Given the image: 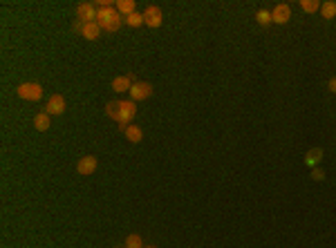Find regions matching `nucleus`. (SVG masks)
Segmentation results:
<instances>
[{
  "label": "nucleus",
  "instance_id": "20",
  "mask_svg": "<svg viewBox=\"0 0 336 248\" xmlns=\"http://www.w3.org/2000/svg\"><path fill=\"white\" fill-rule=\"evenodd\" d=\"M126 248H144V242H142V237L139 235H128V239H126V244H123Z\"/></svg>",
  "mask_w": 336,
  "mask_h": 248
},
{
  "label": "nucleus",
  "instance_id": "6",
  "mask_svg": "<svg viewBox=\"0 0 336 248\" xmlns=\"http://www.w3.org/2000/svg\"><path fill=\"white\" fill-rule=\"evenodd\" d=\"M289 18H291V7H289L287 2H280V5L273 7V11H271V21L276 22V25H287Z\"/></svg>",
  "mask_w": 336,
  "mask_h": 248
},
{
  "label": "nucleus",
  "instance_id": "16",
  "mask_svg": "<svg viewBox=\"0 0 336 248\" xmlns=\"http://www.w3.org/2000/svg\"><path fill=\"white\" fill-rule=\"evenodd\" d=\"M320 16L325 18V21H332L336 16V2H332V0L320 2Z\"/></svg>",
  "mask_w": 336,
  "mask_h": 248
},
{
  "label": "nucleus",
  "instance_id": "2",
  "mask_svg": "<svg viewBox=\"0 0 336 248\" xmlns=\"http://www.w3.org/2000/svg\"><path fill=\"white\" fill-rule=\"evenodd\" d=\"M121 14L119 11L112 7V9H99V14H96V22H99V27L103 29V32H110V34H115V32H119L121 29Z\"/></svg>",
  "mask_w": 336,
  "mask_h": 248
},
{
  "label": "nucleus",
  "instance_id": "21",
  "mask_svg": "<svg viewBox=\"0 0 336 248\" xmlns=\"http://www.w3.org/2000/svg\"><path fill=\"white\" fill-rule=\"evenodd\" d=\"M312 179H314V181H323V179H325L323 168H312Z\"/></svg>",
  "mask_w": 336,
  "mask_h": 248
},
{
  "label": "nucleus",
  "instance_id": "14",
  "mask_svg": "<svg viewBox=\"0 0 336 248\" xmlns=\"http://www.w3.org/2000/svg\"><path fill=\"white\" fill-rule=\"evenodd\" d=\"M49 114L48 112H41V114H36L34 116V127H36L38 132H45V130H49Z\"/></svg>",
  "mask_w": 336,
  "mask_h": 248
},
{
  "label": "nucleus",
  "instance_id": "8",
  "mask_svg": "<svg viewBox=\"0 0 336 248\" xmlns=\"http://www.w3.org/2000/svg\"><path fill=\"white\" fill-rule=\"evenodd\" d=\"M45 112H48L49 116H58V114H63V112H65V99H63L61 94L49 96L48 105H45Z\"/></svg>",
  "mask_w": 336,
  "mask_h": 248
},
{
  "label": "nucleus",
  "instance_id": "23",
  "mask_svg": "<svg viewBox=\"0 0 336 248\" xmlns=\"http://www.w3.org/2000/svg\"><path fill=\"white\" fill-rule=\"evenodd\" d=\"M144 248H157V246H144Z\"/></svg>",
  "mask_w": 336,
  "mask_h": 248
},
{
  "label": "nucleus",
  "instance_id": "7",
  "mask_svg": "<svg viewBox=\"0 0 336 248\" xmlns=\"http://www.w3.org/2000/svg\"><path fill=\"white\" fill-rule=\"evenodd\" d=\"M144 25L152 27V29H157L162 25V9L155 5H150L146 11H144Z\"/></svg>",
  "mask_w": 336,
  "mask_h": 248
},
{
  "label": "nucleus",
  "instance_id": "10",
  "mask_svg": "<svg viewBox=\"0 0 336 248\" xmlns=\"http://www.w3.org/2000/svg\"><path fill=\"white\" fill-rule=\"evenodd\" d=\"M101 29L99 22H88V25H81V36L85 38V41H96V38L101 36Z\"/></svg>",
  "mask_w": 336,
  "mask_h": 248
},
{
  "label": "nucleus",
  "instance_id": "17",
  "mask_svg": "<svg viewBox=\"0 0 336 248\" xmlns=\"http://www.w3.org/2000/svg\"><path fill=\"white\" fill-rule=\"evenodd\" d=\"M300 9L307 11V14H316L320 9V2L318 0H300Z\"/></svg>",
  "mask_w": 336,
  "mask_h": 248
},
{
  "label": "nucleus",
  "instance_id": "1",
  "mask_svg": "<svg viewBox=\"0 0 336 248\" xmlns=\"http://www.w3.org/2000/svg\"><path fill=\"white\" fill-rule=\"evenodd\" d=\"M105 114L110 116L112 121L119 123V130L126 132V127L130 125V121L137 114V103L135 101H110L105 105Z\"/></svg>",
  "mask_w": 336,
  "mask_h": 248
},
{
  "label": "nucleus",
  "instance_id": "13",
  "mask_svg": "<svg viewBox=\"0 0 336 248\" xmlns=\"http://www.w3.org/2000/svg\"><path fill=\"white\" fill-rule=\"evenodd\" d=\"M320 159H323V150H320V148H312L310 152L305 154V164L310 165V168H318Z\"/></svg>",
  "mask_w": 336,
  "mask_h": 248
},
{
  "label": "nucleus",
  "instance_id": "18",
  "mask_svg": "<svg viewBox=\"0 0 336 248\" xmlns=\"http://www.w3.org/2000/svg\"><path fill=\"white\" fill-rule=\"evenodd\" d=\"M126 21V25H130V27H139V25H144V14H139V11H135V14H130V16H126L123 18Z\"/></svg>",
  "mask_w": 336,
  "mask_h": 248
},
{
  "label": "nucleus",
  "instance_id": "5",
  "mask_svg": "<svg viewBox=\"0 0 336 248\" xmlns=\"http://www.w3.org/2000/svg\"><path fill=\"white\" fill-rule=\"evenodd\" d=\"M96 14H99V9L95 7V2H81L79 9H76V16H79V21L83 22V25L96 22Z\"/></svg>",
  "mask_w": 336,
  "mask_h": 248
},
{
  "label": "nucleus",
  "instance_id": "15",
  "mask_svg": "<svg viewBox=\"0 0 336 248\" xmlns=\"http://www.w3.org/2000/svg\"><path fill=\"white\" fill-rule=\"evenodd\" d=\"M123 134H126V139L130 143H139L144 139V132H142V127H139V125H128Z\"/></svg>",
  "mask_w": 336,
  "mask_h": 248
},
{
  "label": "nucleus",
  "instance_id": "12",
  "mask_svg": "<svg viewBox=\"0 0 336 248\" xmlns=\"http://www.w3.org/2000/svg\"><path fill=\"white\" fill-rule=\"evenodd\" d=\"M135 0H117L115 2V9L119 11L121 16L126 18V16H130V14H135Z\"/></svg>",
  "mask_w": 336,
  "mask_h": 248
},
{
  "label": "nucleus",
  "instance_id": "24",
  "mask_svg": "<svg viewBox=\"0 0 336 248\" xmlns=\"http://www.w3.org/2000/svg\"><path fill=\"white\" fill-rule=\"evenodd\" d=\"M123 248H126V246H123Z\"/></svg>",
  "mask_w": 336,
  "mask_h": 248
},
{
  "label": "nucleus",
  "instance_id": "22",
  "mask_svg": "<svg viewBox=\"0 0 336 248\" xmlns=\"http://www.w3.org/2000/svg\"><path fill=\"white\" fill-rule=\"evenodd\" d=\"M327 87H330V92H332V94H336V76H334V79H330V83H327Z\"/></svg>",
  "mask_w": 336,
  "mask_h": 248
},
{
  "label": "nucleus",
  "instance_id": "11",
  "mask_svg": "<svg viewBox=\"0 0 336 248\" xmlns=\"http://www.w3.org/2000/svg\"><path fill=\"white\" fill-rule=\"evenodd\" d=\"M130 87H132V76H117V79L112 81V90L119 92V94L130 92Z\"/></svg>",
  "mask_w": 336,
  "mask_h": 248
},
{
  "label": "nucleus",
  "instance_id": "4",
  "mask_svg": "<svg viewBox=\"0 0 336 248\" xmlns=\"http://www.w3.org/2000/svg\"><path fill=\"white\" fill-rule=\"evenodd\" d=\"M152 96V85L146 83V81H137V83H132L130 87V101H146Z\"/></svg>",
  "mask_w": 336,
  "mask_h": 248
},
{
  "label": "nucleus",
  "instance_id": "3",
  "mask_svg": "<svg viewBox=\"0 0 336 248\" xmlns=\"http://www.w3.org/2000/svg\"><path fill=\"white\" fill-rule=\"evenodd\" d=\"M16 94L21 96L23 101H32V103H36V101L43 99V87L38 83H21L16 87Z\"/></svg>",
  "mask_w": 336,
  "mask_h": 248
},
{
  "label": "nucleus",
  "instance_id": "19",
  "mask_svg": "<svg viewBox=\"0 0 336 248\" xmlns=\"http://www.w3.org/2000/svg\"><path fill=\"white\" fill-rule=\"evenodd\" d=\"M256 21L258 22H260V25H263V27H267V25H271V11H267V9H260V11H258V14H256Z\"/></svg>",
  "mask_w": 336,
  "mask_h": 248
},
{
  "label": "nucleus",
  "instance_id": "9",
  "mask_svg": "<svg viewBox=\"0 0 336 248\" xmlns=\"http://www.w3.org/2000/svg\"><path fill=\"white\" fill-rule=\"evenodd\" d=\"M76 170H79V174H83V177H88V174H92L96 170V157H92V154H88V157L79 159V165H76Z\"/></svg>",
  "mask_w": 336,
  "mask_h": 248
}]
</instances>
